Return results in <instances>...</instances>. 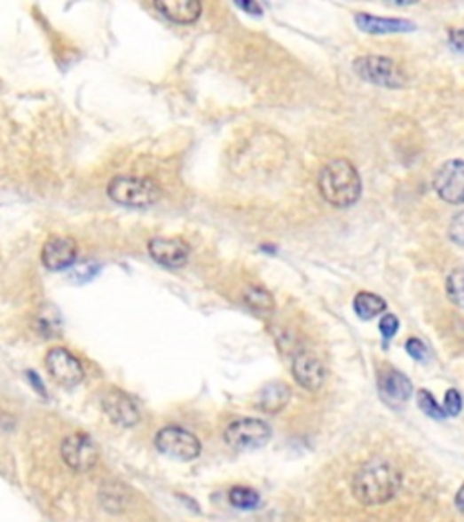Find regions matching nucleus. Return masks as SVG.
Segmentation results:
<instances>
[{
	"mask_svg": "<svg viewBox=\"0 0 464 522\" xmlns=\"http://www.w3.org/2000/svg\"><path fill=\"white\" fill-rule=\"evenodd\" d=\"M401 486V473L385 461L363 464L352 481L356 499L365 506H379L389 502Z\"/></svg>",
	"mask_w": 464,
	"mask_h": 522,
	"instance_id": "nucleus-1",
	"label": "nucleus"
},
{
	"mask_svg": "<svg viewBox=\"0 0 464 522\" xmlns=\"http://www.w3.org/2000/svg\"><path fill=\"white\" fill-rule=\"evenodd\" d=\"M318 186L326 203L337 209L354 205L359 200L363 189L358 169L343 158H335L321 169Z\"/></svg>",
	"mask_w": 464,
	"mask_h": 522,
	"instance_id": "nucleus-2",
	"label": "nucleus"
},
{
	"mask_svg": "<svg viewBox=\"0 0 464 522\" xmlns=\"http://www.w3.org/2000/svg\"><path fill=\"white\" fill-rule=\"evenodd\" d=\"M107 196L125 207H149L161 198V187L151 178L116 177L107 186Z\"/></svg>",
	"mask_w": 464,
	"mask_h": 522,
	"instance_id": "nucleus-3",
	"label": "nucleus"
},
{
	"mask_svg": "<svg viewBox=\"0 0 464 522\" xmlns=\"http://www.w3.org/2000/svg\"><path fill=\"white\" fill-rule=\"evenodd\" d=\"M354 71L366 82L389 87V90H399L406 85L405 71L389 57H359L354 62Z\"/></svg>",
	"mask_w": 464,
	"mask_h": 522,
	"instance_id": "nucleus-4",
	"label": "nucleus"
},
{
	"mask_svg": "<svg viewBox=\"0 0 464 522\" xmlns=\"http://www.w3.org/2000/svg\"><path fill=\"white\" fill-rule=\"evenodd\" d=\"M154 447L160 454L178 461H193L201 452V443L196 435L180 426L161 428L154 438Z\"/></svg>",
	"mask_w": 464,
	"mask_h": 522,
	"instance_id": "nucleus-5",
	"label": "nucleus"
},
{
	"mask_svg": "<svg viewBox=\"0 0 464 522\" xmlns=\"http://www.w3.org/2000/svg\"><path fill=\"white\" fill-rule=\"evenodd\" d=\"M271 433V426L265 421L243 417L227 426L224 438L232 450H256L269 443Z\"/></svg>",
	"mask_w": 464,
	"mask_h": 522,
	"instance_id": "nucleus-6",
	"label": "nucleus"
},
{
	"mask_svg": "<svg viewBox=\"0 0 464 522\" xmlns=\"http://www.w3.org/2000/svg\"><path fill=\"white\" fill-rule=\"evenodd\" d=\"M62 459L76 473H86L98 463V447L88 433H71L62 443Z\"/></svg>",
	"mask_w": 464,
	"mask_h": 522,
	"instance_id": "nucleus-7",
	"label": "nucleus"
},
{
	"mask_svg": "<svg viewBox=\"0 0 464 522\" xmlns=\"http://www.w3.org/2000/svg\"><path fill=\"white\" fill-rule=\"evenodd\" d=\"M434 187L443 202L450 205L464 203V162L457 158L443 163L436 172Z\"/></svg>",
	"mask_w": 464,
	"mask_h": 522,
	"instance_id": "nucleus-8",
	"label": "nucleus"
},
{
	"mask_svg": "<svg viewBox=\"0 0 464 522\" xmlns=\"http://www.w3.org/2000/svg\"><path fill=\"white\" fill-rule=\"evenodd\" d=\"M46 368L55 383L66 388H75L83 381V368L80 361L62 346L51 348L46 354Z\"/></svg>",
	"mask_w": 464,
	"mask_h": 522,
	"instance_id": "nucleus-9",
	"label": "nucleus"
},
{
	"mask_svg": "<svg viewBox=\"0 0 464 522\" xmlns=\"http://www.w3.org/2000/svg\"><path fill=\"white\" fill-rule=\"evenodd\" d=\"M102 408L114 424L135 426L140 421V412L135 401L123 390L111 388L102 396Z\"/></svg>",
	"mask_w": 464,
	"mask_h": 522,
	"instance_id": "nucleus-10",
	"label": "nucleus"
},
{
	"mask_svg": "<svg viewBox=\"0 0 464 522\" xmlns=\"http://www.w3.org/2000/svg\"><path fill=\"white\" fill-rule=\"evenodd\" d=\"M149 254L156 264L178 269L187 264L191 249L180 238H154L149 241Z\"/></svg>",
	"mask_w": 464,
	"mask_h": 522,
	"instance_id": "nucleus-11",
	"label": "nucleus"
},
{
	"mask_svg": "<svg viewBox=\"0 0 464 522\" xmlns=\"http://www.w3.org/2000/svg\"><path fill=\"white\" fill-rule=\"evenodd\" d=\"M76 243L66 236H53L42 249V264L50 271H64L75 265Z\"/></svg>",
	"mask_w": 464,
	"mask_h": 522,
	"instance_id": "nucleus-12",
	"label": "nucleus"
},
{
	"mask_svg": "<svg viewBox=\"0 0 464 522\" xmlns=\"http://www.w3.org/2000/svg\"><path fill=\"white\" fill-rule=\"evenodd\" d=\"M292 374L298 384L309 392H318L326 379L323 363L311 352H302L296 356L292 363Z\"/></svg>",
	"mask_w": 464,
	"mask_h": 522,
	"instance_id": "nucleus-13",
	"label": "nucleus"
},
{
	"mask_svg": "<svg viewBox=\"0 0 464 522\" xmlns=\"http://www.w3.org/2000/svg\"><path fill=\"white\" fill-rule=\"evenodd\" d=\"M154 8L177 24H193L201 15V4L196 0H158Z\"/></svg>",
	"mask_w": 464,
	"mask_h": 522,
	"instance_id": "nucleus-14",
	"label": "nucleus"
},
{
	"mask_svg": "<svg viewBox=\"0 0 464 522\" xmlns=\"http://www.w3.org/2000/svg\"><path fill=\"white\" fill-rule=\"evenodd\" d=\"M379 390H381V396L392 405H401L408 401L413 392L410 379L397 370H389L379 379Z\"/></svg>",
	"mask_w": 464,
	"mask_h": 522,
	"instance_id": "nucleus-15",
	"label": "nucleus"
},
{
	"mask_svg": "<svg viewBox=\"0 0 464 522\" xmlns=\"http://www.w3.org/2000/svg\"><path fill=\"white\" fill-rule=\"evenodd\" d=\"M356 24L359 29L374 35H387V33H406L413 31L415 24L405 19H381V17H374L368 13H359L356 15Z\"/></svg>",
	"mask_w": 464,
	"mask_h": 522,
	"instance_id": "nucleus-16",
	"label": "nucleus"
},
{
	"mask_svg": "<svg viewBox=\"0 0 464 522\" xmlns=\"http://www.w3.org/2000/svg\"><path fill=\"white\" fill-rule=\"evenodd\" d=\"M290 401V388L285 383H269L258 396V408L267 414H276L283 410Z\"/></svg>",
	"mask_w": 464,
	"mask_h": 522,
	"instance_id": "nucleus-17",
	"label": "nucleus"
},
{
	"mask_svg": "<svg viewBox=\"0 0 464 522\" xmlns=\"http://www.w3.org/2000/svg\"><path fill=\"white\" fill-rule=\"evenodd\" d=\"M387 309V303L383 297H379L370 292H359L354 299V311L361 320H372L379 314H383Z\"/></svg>",
	"mask_w": 464,
	"mask_h": 522,
	"instance_id": "nucleus-18",
	"label": "nucleus"
},
{
	"mask_svg": "<svg viewBox=\"0 0 464 522\" xmlns=\"http://www.w3.org/2000/svg\"><path fill=\"white\" fill-rule=\"evenodd\" d=\"M229 502L238 510H255L260 504V494L247 486H236L229 492Z\"/></svg>",
	"mask_w": 464,
	"mask_h": 522,
	"instance_id": "nucleus-19",
	"label": "nucleus"
},
{
	"mask_svg": "<svg viewBox=\"0 0 464 522\" xmlns=\"http://www.w3.org/2000/svg\"><path fill=\"white\" fill-rule=\"evenodd\" d=\"M245 303L252 311H258V312H271L274 309V297L265 290V289H248L243 294Z\"/></svg>",
	"mask_w": 464,
	"mask_h": 522,
	"instance_id": "nucleus-20",
	"label": "nucleus"
},
{
	"mask_svg": "<svg viewBox=\"0 0 464 522\" xmlns=\"http://www.w3.org/2000/svg\"><path fill=\"white\" fill-rule=\"evenodd\" d=\"M446 296L459 309H464V269H455L446 280Z\"/></svg>",
	"mask_w": 464,
	"mask_h": 522,
	"instance_id": "nucleus-21",
	"label": "nucleus"
},
{
	"mask_svg": "<svg viewBox=\"0 0 464 522\" xmlns=\"http://www.w3.org/2000/svg\"><path fill=\"white\" fill-rule=\"evenodd\" d=\"M417 405H419L421 410H423V414H427L429 417H432L436 421H444L446 419L444 408L436 401V398L430 394L429 390H419L417 392Z\"/></svg>",
	"mask_w": 464,
	"mask_h": 522,
	"instance_id": "nucleus-22",
	"label": "nucleus"
},
{
	"mask_svg": "<svg viewBox=\"0 0 464 522\" xmlns=\"http://www.w3.org/2000/svg\"><path fill=\"white\" fill-rule=\"evenodd\" d=\"M100 271L98 264H93V261H86V264H78L71 269L69 273V280L75 283H83V281H90L91 278L97 276V273Z\"/></svg>",
	"mask_w": 464,
	"mask_h": 522,
	"instance_id": "nucleus-23",
	"label": "nucleus"
},
{
	"mask_svg": "<svg viewBox=\"0 0 464 522\" xmlns=\"http://www.w3.org/2000/svg\"><path fill=\"white\" fill-rule=\"evenodd\" d=\"M406 352L415 361H419V363H425L427 358H429V348H427V344L423 341H421V339H417V337H410L406 341Z\"/></svg>",
	"mask_w": 464,
	"mask_h": 522,
	"instance_id": "nucleus-24",
	"label": "nucleus"
},
{
	"mask_svg": "<svg viewBox=\"0 0 464 522\" xmlns=\"http://www.w3.org/2000/svg\"><path fill=\"white\" fill-rule=\"evenodd\" d=\"M444 412H446V415H459L460 414V410H462V398H460V394L459 392L455 390V388H452V390H448L446 392V396H444Z\"/></svg>",
	"mask_w": 464,
	"mask_h": 522,
	"instance_id": "nucleus-25",
	"label": "nucleus"
},
{
	"mask_svg": "<svg viewBox=\"0 0 464 522\" xmlns=\"http://www.w3.org/2000/svg\"><path fill=\"white\" fill-rule=\"evenodd\" d=\"M448 233H450V238L453 243L464 247V212H460L453 218Z\"/></svg>",
	"mask_w": 464,
	"mask_h": 522,
	"instance_id": "nucleus-26",
	"label": "nucleus"
},
{
	"mask_svg": "<svg viewBox=\"0 0 464 522\" xmlns=\"http://www.w3.org/2000/svg\"><path fill=\"white\" fill-rule=\"evenodd\" d=\"M399 328V320L394 314H387L379 321V330H381L385 339H392Z\"/></svg>",
	"mask_w": 464,
	"mask_h": 522,
	"instance_id": "nucleus-27",
	"label": "nucleus"
},
{
	"mask_svg": "<svg viewBox=\"0 0 464 522\" xmlns=\"http://www.w3.org/2000/svg\"><path fill=\"white\" fill-rule=\"evenodd\" d=\"M450 44L457 51L464 53V29H452L450 31Z\"/></svg>",
	"mask_w": 464,
	"mask_h": 522,
	"instance_id": "nucleus-28",
	"label": "nucleus"
},
{
	"mask_svg": "<svg viewBox=\"0 0 464 522\" xmlns=\"http://www.w3.org/2000/svg\"><path fill=\"white\" fill-rule=\"evenodd\" d=\"M236 6L240 10H243V12H248L250 15H262L263 13V10H262V6L258 3H238Z\"/></svg>",
	"mask_w": 464,
	"mask_h": 522,
	"instance_id": "nucleus-29",
	"label": "nucleus"
},
{
	"mask_svg": "<svg viewBox=\"0 0 464 522\" xmlns=\"http://www.w3.org/2000/svg\"><path fill=\"white\" fill-rule=\"evenodd\" d=\"M28 377H29V381H31V383H33V384L36 386V390H38V394H40V396H44V394H46V388L40 384V381H38V376H36L35 372H28Z\"/></svg>",
	"mask_w": 464,
	"mask_h": 522,
	"instance_id": "nucleus-30",
	"label": "nucleus"
},
{
	"mask_svg": "<svg viewBox=\"0 0 464 522\" xmlns=\"http://www.w3.org/2000/svg\"><path fill=\"white\" fill-rule=\"evenodd\" d=\"M455 504L460 511H464V485L460 486V490L457 492V497H455Z\"/></svg>",
	"mask_w": 464,
	"mask_h": 522,
	"instance_id": "nucleus-31",
	"label": "nucleus"
}]
</instances>
